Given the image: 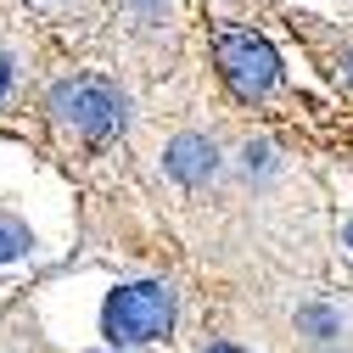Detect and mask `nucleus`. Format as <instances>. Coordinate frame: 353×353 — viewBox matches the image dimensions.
Here are the masks:
<instances>
[{
  "label": "nucleus",
  "instance_id": "f257e3e1",
  "mask_svg": "<svg viewBox=\"0 0 353 353\" xmlns=\"http://www.w3.org/2000/svg\"><path fill=\"white\" fill-rule=\"evenodd\" d=\"M174 331V286L168 281H129L107 292L101 308V336L112 347H141V342H163Z\"/></svg>",
  "mask_w": 353,
  "mask_h": 353
},
{
  "label": "nucleus",
  "instance_id": "f03ea898",
  "mask_svg": "<svg viewBox=\"0 0 353 353\" xmlns=\"http://www.w3.org/2000/svg\"><path fill=\"white\" fill-rule=\"evenodd\" d=\"M46 107H51V118L62 129H79V135H96V141L112 135V129H123V118H129L123 96L112 90L107 79H96V73H79V79L51 84Z\"/></svg>",
  "mask_w": 353,
  "mask_h": 353
},
{
  "label": "nucleus",
  "instance_id": "7ed1b4c3",
  "mask_svg": "<svg viewBox=\"0 0 353 353\" xmlns=\"http://www.w3.org/2000/svg\"><path fill=\"white\" fill-rule=\"evenodd\" d=\"M213 57H219V73L225 84L241 96V101H263L281 84V57L263 34L252 28H219L213 34Z\"/></svg>",
  "mask_w": 353,
  "mask_h": 353
},
{
  "label": "nucleus",
  "instance_id": "20e7f679",
  "mask_svg": "<svg viewBox=\"0 0 353 353\" xmlns=\"http://www.w3.org/2000/svg\"><path fill=\"white\" fill-rule=\"evenodd\" d=\"M163 174L180 180V185H208L219 174V146L208 135H174L163 146Z\"/></svg>",
  "mask_w": 353,
  "mask_h": 353
},
{
  "label": "nucleus",
  "instance_id": "39448f33",
  "mask_svg": "<svg viewBox=\"0 0 353 353\" xmlns=\"http://www.w3.org/2000/svg\"><path fill=\"white\" fill-rule=\"evenodd\" d=\"M297 325L314 336V342H331V336H342V320L331 314V308H320V303H308V308H297Z\"/></svg>",
  "mask_w": 353,
  "mask_h": 353
},
{
  "label": "nucleus",
  "instance_id": "423d86ee",
  "mask_svg": "<svg viewBox=\"0 0 353 353\" xmlns=\"http://www.w3.org/2000/svg\"><path fill=\"white\" fill-rule=\"evenodd\" d=\"M28 252V230L17 225V219H0V263H12Z\"/></svg>",
  "mask_w": 353,
  "mask_h": 353
},
{
  "label": "nucleus",
  "instance_id": "0eeeda50",
  "mask_svg": "<svg viewBox=\"0 0 353 353\" xmlns=\"http://www.w3.org/2000/svg\"><path fill=\"white\" fill-rule=\"evenodd\" d=\"M241 163H247V174H252V168L263 174V168H270V146H263V141H258V146H247V152H241Z\"/></svg>",
  "mask_w": 353,
  "mask_h": 353
},
{
  "label": "nucleus",
  "instance_id": "6e6552de",
  "mask_svg": "<svg viewBox=\"0 0 353 353\" xmlns=\"http://www.w3.org/2000/svg\"><path fill=\"white\" fill-rule=\"evenodd\" d=\"M12 79H17V73H12V57H6V51H0V101H6V96H12Z\"/></svg>",
  "mask_w": 353,
  "mask_h": 353
},
{
  "label": "nucleus",
  "instance_id": "1a4fd4ad",
  "mask_svg": "<svg viewBox=\"0 0 353 353\" xmlns=\"http://www.w3.org/2000/svg\"><path fill=\"white\" fill-rule=\"evenodd\" d=\"M208 353H241V347H230V342H213V347H208Z\"/></svg>",
  "mask_w": 353,
  "mask_h": 353
},
{
  "label": "nucleus",
  "instance_id": "9d476101",
  "mask_svg": "<svg viewBox=\"0 0 353 353\" xmlns=\"http://www.w3.org/2000/svg\"><path fill=\"white\" fill-rule=\"evenodd\" d=\"M135 6H141V12H157V6H163V0H135Z\"/></svg>",
  "mask_w": 353,
  "mask_h": 353
},
{
  "label": "nucleus",
  "instance_id": "9b49d317",
  "mask_svg": "<svg viewBox=\"0 0 353 353\" xmlns=\"http://www.w3.org/2000/svg\"><path fill=\"white\" fill-rule=\"evenodd\" d=\"M342 68H347V84H353V57H347V62H342Z\"/></svg>",
  "mask_w": 353,
  "mask_h": 353
},
{
  "label": "nucleus",
  "instance_id": "f8f14e48",
  "mask_svg": "<svg viewBox=\"0 0 353 353\" xmlns=\"http://www.w3.org/2000/svg\"><path fill=\"white\" fill-rule=\"evenodd\" d=\"M347 247H353V219H347Z\"/></svg>",
  "mask_w": 353,
  "mask_h": 353
}]
</instances>
